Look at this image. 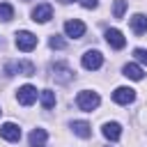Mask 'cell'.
I'll use <instances>...</instances> for the list:
<instances>
[{
    "label": "cell",
    "mask_w": 147,
    "mask_h": 147,
    "mask_svg": "<svg viewBox=\"0 0 147 147\" xmlns=\"http://www.w3.org/2000/svg\"><path fill=\"white\" fill-rule=\"evenodd\" d=\"M71 131H74L78 138H90V136H92V129H90V124H87L85 119H76V122H71Z\"/></svg>",
    "instance_id": "2e32d148"
},
{
    "label": "cell",
    "mask_w": 147,
    "mask_h": 147,
    "mask_svg": "<svg viewBox=\"0 0 147 147\" xmlns=\"http://www.w3.org/2000/svg\"><path fill=\"white\" fill-rule=\"evenodd\" d=\"M124 11H126V0H115V5H113V16H115V18H122Z\"/></svg>",
    "instance_id": "d6986e66"
},
{
    "label": "cell",
    "mask_w": 147,
    "mask_h": 147,
    "mask_svg": "<svg viewBox=\"0 0 147 147\" xmlns=\"http://www.w3.org/2000/svg\"><path fill=\"white\" fill-rule=\"evenodd\" d=\"M14 18V7L9 2H0V21H11Z\"/></svg>",
    "instance_id": "ac0fdd59"
},
{
    "label": "cell",
    "mask_w": 147,
    "mask_h": 147,
    "mask_svg": "<svg viewBox=\"0 0 147 147\" xmlns=\"http://www.w3.org/2000/svg\"><path fill=\"white\" fill-rule=\"evenodd\" d=\"M0 136H2L7 142H18V140H21V129H18V124H14V122H5V124L0 126Z\"/></svg>",
    "instance_id": "30bf717a"
},
{
    "label": "cell",
    "mask_w": 147,
    "mask_h": 147,
    "mask_svg": "<svg viewBox=\"0 0 147 147\" xmlns=\"http://www.w3.org/2000/svg\"><path fill=\"white\" fill-rule=\"evenodd\" d=\"M48 69H51V76L55 78V83L67 85V83H71V80H74V69H71L67 62H53Z\"/></svg>",
    "instance_id": "7a4b0ae2"
},
{
    "label": "cell",
    "mask_w": 147,
    "mask_h": 147,
    "mask_svg": "<svg viewBox=\"0 0 147 147\" xmlns=\"http://www.w3.org/2000/svg\"><path fill=\"white\" fill-rule=\"evenodd\" d=\"M5 74H7V76H14V74L32 76V74H34V64H32V62H25V60H21V62H9V64L5 67Z\"/></svg>",
    "instance_id": "5b68a950"
},
{
    "label": "cell",
    "mask_w": 147,
    "mask_h": 147,
    "mask_svg": "<svg viewBox=\"0 0 147 147\" xmlns=\"http://www.w3.org/2000/svg\"><path fill=\"white\" fill-rule=\"evenodd\" d=\"M78 2H80L85 9H94V7L99 5V0H78Z\"/></svg>",
    "instance_id": "7402d4cb"
},
{
    "label": "cell",
    "mask_w": 147,
    "mask_h": 147,
    "mask_svg": "<svg viewBox=\"0 0 147 147\" xmlns=\"http://www.w3.org/2000/svg\"><path fill=\"white\" fill-rule=\"evenodd\" d=\"M30 147H44L46 145V140H48V133H46V129H32V133H30Z\"/></svg>",
    "instance_id": "4fadbf2b"
},
{
    "label": "cell",
    "mask_w": 147,
    "mask_h": 147,
    "mask_svg": "<svg viewBox=\"0 0 147 147\" xmlns=\"http://www.w3.org/2000/svg\"><path fill=\"white\" fill-rule=\"evenodd\" d=\"M106 41L113 46V48H124L126 46V39H124V34L117 30V28H110V30H106Z\"/></svg>",
    "instance_id": "8fae6325"
},
{
    "label": "cell",
    "mask_w": 147,
    "mask_h": 147,
    "mask_svg": "<svg viewBox=\"0 0 147 147\" xmlns=\"http://www.w3.org/2000/svg\"><path fill=\"white\" fill-rule=\"evenodd\" d=\"M48 44H51V48H64V46H67V41H64L62 37H57V34H53Z\"/></svg>",
    "instance_id": "ffe728a7"
},
{
    "label": "cell",
    "mask_w": 147,
    "mask_h": 147,
    "mask_svg": "<svg viewBox=\"0 0 147 147\" xmlns=\"http://www.w3.org/2000/svg\"><path fill=\"white\" fill-rule=\"evenodd\" d=\"M60 2H64V5H69V2H74V0H60Z\"/></svg>",
    "instance_id": "603a6c76"
},
{
    "label": "cell",
    "mask_w": 147,
    "mask_h": 147,
    "mask_svg": "<svg viewBox=\"0 0 147 147\" xmlns=\"http://www.w3.org/2000/svg\"><path fill=\"white\" fill-rule=\"evenodd\" d=\"M16 99H18L21 106H32V103L37 101V87H32V85H23V87H18Z\"/></svg>",
    "instance_id": "52a82bcc"
},
{
    "label": "cell",
    "mask_w": 147,
    "mask_h": 147,
    "mask_svg": "<svg viewBox=\"0 0 147 147\" xmlns=\"http://www.w3.org/2000/svg\"><path fill=\"white\" fill-rule=\"evenodd\" d=\"M80 62H83V67H85L87 71H96V69L103 64V55H101L99 51H85L83 57H80Z\"/></svg>",
    "instance_id": "277c9868"
},
{
    "label": "cell",
    "mask_w": 147,
    "mask_h": 147,
    "mask_svg": "<svg viewBox=\"0 0 147 147\" xmlns=\"http://www.w3.org/2000/svg\"><path fill=\"white\" fill-rule=\"evenodd\" d=\"M122 74L126 76V78H131V80H142V67L140 64H133V62H129V64H124L122 67Z\"/></svg>",
    "instance_id": "5bb4252c"
},
{
    "label": "cell",
    "mask_w": 147,
    "mask_h": 147,
    "mask_svg": "<svg viewBox=\"0 0 147 147\" xmlns=\"http://www.w3.org/2000/svg\"><path fill=\"white\" fill-rule=\"evenodd\" d=\"M34 46H37V37H34L32 32H28V30H21V32H16V48H18V51H23V53H30Z\"/></svg>",
    "instance_id": "3957f363"
},
{
    "label": "cell",
    "mask_w": 147,
    "mask_h": 147,
    "mask_svg": "<svg viewBox=\"0 0 147 147\" xmlns=\"http://www.w3.org/2000/svg\"><path fill=\"white\" fill-rule=\"evenodd\" d=\"M0 113H2V110H0Z\"/></svg>",
    "instance_id": "cb8c5ba5"
},
{
    "label": "cell",
    "mask_w": 147,
    "mask_h": 147,
    "mask_svg": "<svg viewBox=\"0 0 147 147\" xmlns=\"http://www.w3.org/2000/svg\"><path fill=\"white\" fill-rule=\"evenodd\" d=\"M64 34H67V37H71V39H80V37L85 34V23H83V21H78V18L67 21V23H64Z\"/></svg>",
    "instance_id": "ba28073f"
},
{
    "label": "cell",
    "mask_w": 147,
    "mask_h": 147,
    "mask_svg": "<svg viewBox=\"0 0 147 147\" xmlns=\"http://www.w3.org/2000/svg\"><path fill=\"white\" fill-rule=\"evenodd\" d=\"M39 99H41V106H44L46 110H51V108L55 106V92H53V90H41V92H39Z\"/></svg>",
    "instance_id": "e0dca14e"
},
{
    "label": "cell",
    "mask_w": 147,
    "mask_h": 147,
    "mask_svg": "<svg viewBox=\"0 0 147 147\" xmlns=\"http://www.w3.org/2000/svg\"><path fill=\"white\" fill-rule=\"evenodd\" d=\"M101 133L108 138V140H119V136H122V126L117 124V122H106L103 126H101Z\"/></svg>",
    "instance_id": "7c38bea8"
},
{
    "label": "cell",
    "mask_w": 147,
    "mask_h": 147,
    "mask_svg": "<svg viewBox=\"0 0 147 147\" xmlns=\"http://www.w3.org/2000/svg\"><path fill=\"white\" fill-rule=\"evenodd\" d=\"M99 103H101V96L96 92H92V90H83L76 96V106L80 110H85V113H92L94 108H99Z\"/></svg>",
    "instance_id": "6da1fadb"
},
{
    "label": "cell",
    "mask_w": 147,
    "mask_h": 147,
    "mask_svg": "<svg viewBox=\"0 0 147 147\" xmlns=\"http://www.w3.org/2000/svg\"><path fill=\"white\" fill-rule=\"evenodd\" d=\"M51 18H53V7L48 2H41L32 9V21L34 23H48Z\"/></svg>",
    "instance_id": "8992f818"
},
{
    "label": "cell",
    "mask_w": 147,
    "mask_h": 147,
    "mask_svg": "<svg viewBox=\"0 0 147 147\" xmlns=\"http://www.w3.org/2000/svg\"><path fill=\"white\" fill-rule=\"evenodd\" d=\"M131 30L136 34H145L147 32V16L145 14H133L131 16Z\"/></svg>",
    "instance_id": "9a60e30c"
},
{
    "label": "cell",
    "mask_w": 147,
    "mask_h": 147,
    "mask_svg": "<svg viewBox=\"0 0 147 147\" xmlns=\"http://www.w3.org/2000/svg\"><path fill=\"white\" fill-rule=\"evenodd\" d=\"M133 55H136V60H138L140 64H147V51H145V48H136Z\"/></svg>",
    "instance_id": "44dd1931"
},
{
    "label": "cell",
    "mask_w": 147,
    "mask_h": 147,
    "mask_svg": "<svg viewBox=\"0 0 147 147\" xmlns=\"http://www.w3.org/2000/svg\"><path fill=\"white\" fill-rule=\"evenodd\" d=\"M133 99H136V90H131V87H117L113 92V101L119 106H129V103H133Z\"/></svg>",
    "instance_id": "9c48e42d"
}]
</instances>
